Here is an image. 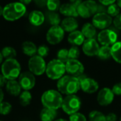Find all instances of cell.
Masks as SVG:
<instances>
[{"instance_id":"1","label":"cell","mask_w":121,"mask_h":121,"mask_svg":"<svg viewBox=\"0 0 121 121\" xmlns=\"http://www.w3.org/2000/svg\"><path fill=\"white\" fill-rule=\"evenodd\" d=\"M57 88L61 94H65L66 96L75 95L81 89L80 82L77 77L69 74L64 75L57 81Z\"/></svg>"},{"instance_id":"2","label":"cell","mask_w":121,"mask_h":121,"mask_svg":"<svg viewBox=\"0 0 121 121\" xmlns=\"http://www.w3.org/2000/svg\"><path fill=\"white\" fill-rule=\"evenodd\" d=\"M63 97L57 90L49 89L45 91L41 96V103L44 108L57 111L62 107Z\"/></svg>"},{"instance_id":"3","label":"cell","mask_w":121,"mask_h":121,"mask_svg":"<svg viewBox=\"0 0 121 121\" xmlns=\"http://www.w3.org/2000/svg\"><path fill=\"white\" fill-rule=\"evenodd\" d=\"M26 12V6L20 1L12 2L4 7L3 17L9 21H16L23 17Z\"/></svg>"},{"instance_id":"4","label":"cell","mask_w":121,"mask_h":121,"mask_svg":"<svg viewBox=\"0 0 121 121\" xmlns=\"http://www.w3.org/2000/svg\"><path fill=\"white\" fill-rule=\"evenodd\" d=\"M1 70V74L7 81L16 80L21 73V67L17 60L9 59L2 63Z\"/></svg>"},{"instance_id":"5","label":"cell","mask_w":121,"mask_h":121,"mask_svg":"<svg viewBox=\"0 0 121 121\" xmlns=\"http://www.w3.org/2000/svg\"><path fill=\"white\" fill-rule=\"evenodd\" d=\"M65 64L57 59H53L47 64L45 74L50 79L59 80L65 75Z\"/></svg>"},{"instance_id":"6","label":"cell","mask_w":121,"mask_h":121,"mask_svg":"<svg viewBox=\"0 0 121 121\" xmlns=\"http://www.w3.org/2000/svg\"><path fill=\"white\" fill-rule=\"evenodd\" d=\"M82 106V101L79 96L75 95H69L63 98L62 109L69 116L78 113Z\"/></svg>"},{"instance_id":"7","label":"cell","mask_w":121,"mask_h":121,"mask_svg":"<svg viewBox=\"0 0 121 121\" xmlns=\"http://www.w3.org/2000/svg\"><path fill=\"white\" fill-rule=\"evenodd\" d=\"M28 67L29 71L36 76H40L45 72L47 64L44 60V58L35 55L31 57H30Z\"/></svg>"},{"instance_id":"8","label":"cell","mask_w":121,"mask_h":121,"mask_svg":"<svg viewBox=\"0 0 121 121\" xmlns=\"http://www.w3.org/2000/svg\"><path fill=\"white\" fill-rule=\"evenodd\" d=\"M98 10L99 6L97 3L92 0L82 1V3L77 7V12L79 16L84 18L94 16L98 12Z\"/></svg>"},{"instance_id":"9","label":"cell","mask_w":121,"mask_h":121,"mask_svg":"<svg viewBox=\"0 0 121 121\" xmlns=\"http://www.w3.org/2000/svg\"><path fill=\"white\" fill-rule=\"evenodd\" d=\"M113 23V18L106 12H97L92 18V24L96 28L105 30L108 28Z\"/></svg>"},{"instance_id":"10","label":"cell","mask_w":121,"mask_h":121,"mask_svg":"<svg viewBox=\"0 0 121 121\" xmlns=\"http://www.w3.org/2000/svg\"><path fill=\"white\" fill-rule=\"evenodd\" d=\"M99 43L102 46H108L111 47L113 44L117 42L118 35L112 29H105L102 30L97 36Z\"/></svg>"},{"instance_id":"11","label":"cell","mask_w":121,"mask_h":121,"mask_svg":"<svg viewBox=\"0 0 121 121\" xmlns=\"http://www.w3.org/2000/svg\"><path fill=\"white\" fill-rule=\"evenodd\" d=\"M65 31L60 26H51L46 33V40L51 45L60 43L64 38Z\"/></svg>"},{"instance_id":"12","label":"cell","mask_w":121,"mask_h":121,"mask_svg":"<svg viewBox=\"0 0 121 121\" xmlns=\"http://www.w3.org/2000/svg\"><path fill=\"white\" fill-rule=\"evenodd\" d=\"M78 79L80 82V87L84 92L87 94H93L98 91L99 85L94 79L87 77L84 74L79 77Z\"/></svg>"},{"instance_id":"13","label":"cell","mask_w":121,"mask_h":121,"mask_svg":"<svg viewBox=\"0 0 121 121\" xmlns=\"http://www.w3.org/2000/svg\"><path fill=\"white\" fill-rule=\"evenodd\" d=\"M66 72L74 77H79L84 74V67L78 60H69L65 63Z\"/></svg>"},{"instance_id":"14","label":"cell","mask_w":121,"mask_h":121,"mask_svg":"<svg viewBox=\"0 0 121 121\" xmlns=\"http://www.w3.org/2000/svg\"><path fill=\"white\" fill-rule=\"evenodd\" d=\"M18 83L24 91L32 89L35 85V77L30 71L21 72L18 77Z\"/></svg>"},{"instance_id":"15","label":"cell","mask_w":121,"mask_h":121,"mask_svg":"<svg viewBox=\"0 0 121 121\" xmlns=\"http://www.w3.org/2000/svg\"><path fill=\"white\" fill-rule=\"evenodd\" d=\"M114 94L112 89L105 87L101 89L97 95V101L99 105L102 106H106L112 104L114 100Z\"/></svg>"},{"instance_id":"16","label":"cell","mask_w":121,"mask_h":121,"mask_svg":"<svg viewBox=\"0 0 121 121\" xmlns=\"http://www.w3.org/2000/svg\"><path fill=\"white\" fill-rule=\"evenodd\" d=\"M99 48V43L95 39H86L82 45L84 53L89 57L97 56Z\"/></svg>"},{"instance_id":"17","label":"cell","mask_w":121,"mask_h":121,"mask_svg":"<svg viewBox=\"0 0 121 121\" xmlns=\"http://www.w3.org/2000/svg\"><path fill=\"white\" fill-rule=\"evenodd\" d=\"M60 26L64 31L72 33L77 30L79 27V23L75 18L74 17H66L61 21Z\"/></svg>"},{"instance_id":"18","label":"cell","mask_w":121,"mask_h":121,"mask_svg":"<svg viewBox=\"0 0 121 121\" xmlns=\"http://www.w3.org/2000/svg\"><path fill=\"white\" fill-rule=\"evenodd\" d=\"M28 20L31 25L34 26H39L44 23L45 15L39 10H33L29 13Z\"/></svg>"},{"instance_id":"19","label":"cell","mask_w":121,"mask_h":121,"mask_svg":"<svg viewBox=\"0 0 121 121\" xmlns=\"http://www.w3.org/2000/svg\"><path fill=\"white\" fill-rule=\"evenodd\" d=\"M85 37L84 36L83 33L80 30H75L70 33L68 35L67 40L68 42L74 46H79L83 45L84 42L85 41Z\"/></svg>"},{"instance_id":"20","label":"cell","mask_w":121,"mask_h":121,"mask_svg":"<svg viewBox=\"0 0 121 121\" xmlns=\"http://www.w3.org/2000/svg\"><path fill=\"white\" fill-rule=\"evenodd\" d=\"M60 13L67 17H77L79 16L77 9L71 3H65L60 6L59 9Z\"/></svg>"},{"instance_id":"21","label":"cell","mask_w":121,"mask_h":121,"mask_svg":"<svg viewBox=\"0 0 121 121\" xmlns=\"http://www.w3.org/2000/svg\"><path fill=\"white\" fill-rule=\"evenodd\" d=\"M6 91L11 96H18L21 93V87L16 80H10L7 81L6 84Z\"/></svg>"},{"instance_id":"22","label":"cell","mask_w":121,"mask_h":121,"mask_svg":"<svg viewBox=\"0 0 121 121\" xmlns=\"http://www.w3.org/2000/svg\"><path fill=\"white\" fill-rule=\"evenodd\" d=\"M82 33L86 39H95L96 35V28L91 23H86L83 25Z\"/></svg>"},{"instance_id":"23","label":"cell","mask_w":121,"mask_h":121,"mask_svg":"<svg viewBox=\"0 0 121 121\" xmlns=\"http://www.w3.org/2000/svg\"><path fill=\"white\" fill-rule=\"evenodd\" d=\"M21 48L23 52L26 55L29 56L30 57L35 55V54L37 53L38 48L36 47L35 44L31 41H24L21 45Z\"/></svg>"},{"instance_id":"24","label":"cell","mask_w":121,"mask_h":121,"mask_svg":"<svg viewBox=\"0 0 121 121\" xmlns=\"http://www.w3.org/2000/svg\"><path fill=\"white\" fill-rule=\"evenodd\" d=\"M57 116V111L44 108L40 111V118L41 121H55Z\"/></svg>"},{"instance_id":"25","label":"cell","mask_w":121,"mask_h":121,"mask_svg":"<svg viewBox=\"0 0 121 121\" xmlns=\"http://www.w3.org/2000/svg\"><path fill=\"white\" fill-rule=\"evenodd\" d=\"M111 57L118 63L121 64V41H117L111 47Z\"/></svg>"},{"instance_id":"26","label":"cell","mask_w":121,"mask_h":121,"mask_svg":"<svg viewBox=\"0 0 121 121\" xmlns=\"http://www.w3.org/2000/svg\"><path fill=\"white\" fill-rule=\"evenodd\" d=\"M47 18L50 24L52 25V26H60V23H61L60 16L59 13H57V12L48 11L47 12Z\"/></svg>"},{"instance_id":"27","label":"cell","mask_w":121,"mask_h":121,"mask_svg":"<svg viewBox=\"0 0 121 121\" xmlns=\"http://www.w3.org/2000/svg\"><path fill=\"white\" fill-rule=\"evenodd\" d=\"M32 100V95L29 91H23L19 95V102L23 106H28Z\"/></svg>"},{"instance_id":"28","label":"cell","mask_w":121,"mask_h":121,"mask_svg":"<svg viewBox=\"0 0 121 121\" xmlns=\"http://www.w3.org/2000/svg\"><path fill=\"white\" fill-rule=\"evenodd\" d=\"M2 56L4 58H5L6 60H9V59H15L17 53L16 50L10 46H6L2 48L1 51Z\"/></svg>"},{"instance_id":"29","label":"cell","mask_w":121,"mask_h":121,"mask_svg":"<svg viewBox=\"0 0 121 121\" xmlns=\"http://www.w3.org/2000/svg\"><path fill=\"white\" fill-rule=\"evenodd\" d=\"M98 57L101 60H108L111 57V47L108 46H101L99 48L98 55Z\"/></svg>"},{"instance_id":"30","label":"cell","mask_w":121,"mask_h":121,"mask_svg":"<svg viewBox=\"0 0 121 121\" xmlns=\"http://www.w3.org/2000/svg\"><path fill=\"white\" fill-rule=\"evenodd\" d=\"M90 121H106V116L99 111H92L89 115Z\"/></svg>"},{"instance_id":"31","label":"cell","mask_w":121,"mask_h":121,"mask_svg":"<svg viewBox=\"0 0 121 121\" xmlns=\"http://www.w3.org/2000/svg\"><path fill=\"white\" fill-rule=\"evenodd\" d=\"M46 6L48 7V11L56 12L57 10L60 9L61 4L59 0H48Z\"/></svg>"},{"instance_id":"32","label":"cell","mask_w":121,"mask_h":121,"mask_svg":"<svg viewBox=\"0 0 121 121\" xmlns=\"http://www.w3.org/2000/svg\"><path fill=\"white\" fill-rule=\"evenodd\" d=\"M120 10L121 9L119 8V6L117 5L116 2L108 6L107 8V11L106 13L111 17H116L117 16L118 14H120Z\"/></svg>"},{"instance_id":"33","label":"cell","mask_w":121,"mask_h":121,"mask_svg":"<svg viewBox=\"0 0 121 121\" xmlns=\"http://www.w3.org/2000/svg\"><path fill=\"white\" fill-rule=\"evenodd\" d=\"M57 60L62 62L63 63H66L69 59V55H68V50L65 48H62L58 50L57 52Z\"/></svg>"},{"instance_id":"34","label":"cell","mask_w":121,"mask_h":121,"mask_svg":"<svg viewBox=\"0 0 121 121\" xmlns=\"http://www.w3.org/2000/svg\"><path fill=\"white\" fill-rule=\"evenodd\" d=\"M68 55L69 60H77L80 55V50L77 46L72 45L68 50Z\"/></svg>"},{"instance_id":"35","label":"cell","mask_w":121,"mask_h":121,"mask_svg":"<svg viewBox=\"0 0 121 121\" xmlns=\"http://www.w3.org/2000/svg\"><path fill=\"white\" fill-rule=\"evenodd\" d=\"M12 106L11 104L6 101H3L0 104V114L2 116H6L11 111Z\"/></svg>"},{"instance_id":"36","label":"cell","mask_w":121,"mask_h":121,"mask_svg":"<svg viewBox=\"0 0 121 121\" xmlns=\"http://www.w3.org/2000/svg\"><path fill=\"white\" fill-rule=\"evenodd\" d=\"M49 48L45 45H40L38 48V50H37V54L38 56L44 58L45 57H47L49 54Z\"/></svg>"},{"instance_id":"37","label":"cell","mask_w":121,"mask_h":121,"mask_svg":"<svg viewBox=\"0 0 121 121\" xmlns=\"http://www.w3.org/2000/svg\"><path fill=\"white\" fill-rule=\"evenodd\" d=\"M69 121H86V116L81 113H76L69 116Z\"/></svg>"},{"instance_id":"38","label":"cell","mask_w":121,"mask_h":121,"mask_svg":"<svg viewBox=\"0 0 121 121\" xmlns=\"http://www.w3.org/2000/svg\"><path fill=\"white\" fill-rule=\"evenodd\" d=\"M112 91L113 92L114 95L121 96V82L117 83L113 85L112 88Z\"/></svg>"},{"instance_id":"39","label":"cell","mask_w":121,"mask_h":121,"mask_svg":"<svg viewBox=\"0 0 121 121\" xmlns=\"http://www.w3.org/2000/svg\"><path fill=\"white\" fill-rule=\"evenodd\" d=\"M113 23L116 28L121 30V13L114 18V19L113 20Z\"/></svg>"},{"instance_id":"40","label":"cell","mask_w":121,"mask_h":121,"mask_svg":"<svg viewBox=\"0 0 121 121\" xmlns=\"http://www.w3.org/2000/svg\"><path fill=\"white\" fill-rule=\"evenodd\" d=\"M106 121H116L117 116L115 113H110L107 116H106Z\"/></svg>"},{"instance_id":"41","label":"cell","mask_w":121,"mask_h":121,"mask_svg":"<svg viewBox=\"0 0 121 121\" xmlns=\"http://www.w3.org/2000/svg\"><path fill=\"white\" fill-rule=\"evenodd\" d=\"M99 2L100 4H101L102 6H110V5L114 4V3H116V1H114V0H104V1H99Z\"/></svg>"},{"instance_id":"42","label":"cell","mask_w":121,"mask_h":121,"mask_svg":"<svg viewBox=\"0 0 121 121\" xmlns=\"http://www.w3.org/2000/svg\"><path fill=\"white\" fill-rule=\"evenodd\" d=\"M6 82H7L6 79L2 74H0V89H1L4 86H6Z\"/></svg>"},{"instance_id":"43","label":"cell","mask_w":121,"mask_h":121,"mask_svg":"<svg viewBox=\"0 0 121 121\" xmlns=\"http://www.w3.org/2000/svg\"><path fill=\"white\" fill-rule=\"evenodd\" d=\"M35 2L39 6H43L46 5L47 1H45V0H39V1H35Z\"/></svg>"},{"instance_id":"44","label":"cell","mask_w":121,"mask_h":121,"mask_svg":"<svg viewBox=\"0 0 121 121\" xmlns=\"http://www.w3.org/2000/svg\"><path fill=\"white\" fill-rule=\"evenodd\" d=\"M4 91H2L1 89H0V104L3 102V100H4Z\"/></svg>"},{"instance_id":"45","label":"cell","mask_w":121,"mask_h":121,"mask_svg":"<svg viewBox=\"0 0 121 121\" xmlns=\"http://www.w3.org/2000/svg\"><path fill=\"white\" fill-rule=\"evenodd\" d=\"M20 2L26 6L28 4H29L31 2V1H30V0H21V1H20Z\"/></svg>"},{"instance_id":"46","label":"cell","mask_w":121,"mask_h":121,"mask_svg":"<svg viewBox=\"0 0 121 121\" xmlns=\"http://www.w3.org/2000/svg\"><path fill=\"white\" fill-rule=\"evenodd\" d=\"M3 11H4V8H2V6L0 5V16H3Z\"/></svg>"},{"instance_id":"47","label":"cell","mask_w":121,"mask_h":121,"mask_svg":"<svg viewBox=\"0 0 121 121\" xmlns=\"http://www.w3.org/2000/svg\"><path fill=\"white\" fill-rule=\"evenodd\" d=\"M3 59H4V57H3V56H2V54H1V52H0V64H1V63H2V62H3Z\"/></svg>"},{"instance_id":"48","label":"cell","mask_w":121,"mask_h":121,"mask_svg":"<svg viewBox=\"0 0 121 121\" xmlns=\"http://www.w3.org/2000/svg\"><path fill=\"white\" fill-rule=\"evenodd\" d=\"M116 4H117V5L119 6V8L121 9V0H119V1H116Z\"/></svg>"},{"instance_id":"49","label":"cell","mask_w":121,"mask_h":121,"mask_svg":"<svg viewBox=\"0 0 121 121\" xmlns=\"http://www.w3.org/2000/svg\"><path fill=\"white\" fill-rule=\"evenodd\" d=\"M55 121H67V120H65V119H63V118H59V119L55 120Z\"/></svg>"},{"instance_id":"50","label":"cell","mask_w":121,"mask_h":121,"mask_svg":"<svg viewBox=\"0 0 121 121\" xmlns=\"http://www.w3.org/2000/svg\"><path fill=\"white\" fill-rule=\"evenodd\" d=\"M120 121H121V118H120Z\"/></svg>"},{"instance_id":"51","label":"cell","mask_w":121,"mask_h":121,"mask_svg":"<svg viewBox=\"0 0 121 121\" xmlns=\"http://www.w3.org/2000/svg\"></svg>"},{"instance_id":"52","label":"cell","mask_w":121,"mask_h":121,"mask_svg":"<svg viewBox=\"0 0 121 121\" xmlns=\"http://www.w3.org/2000/svg\"></svg>"}]
</instances>
